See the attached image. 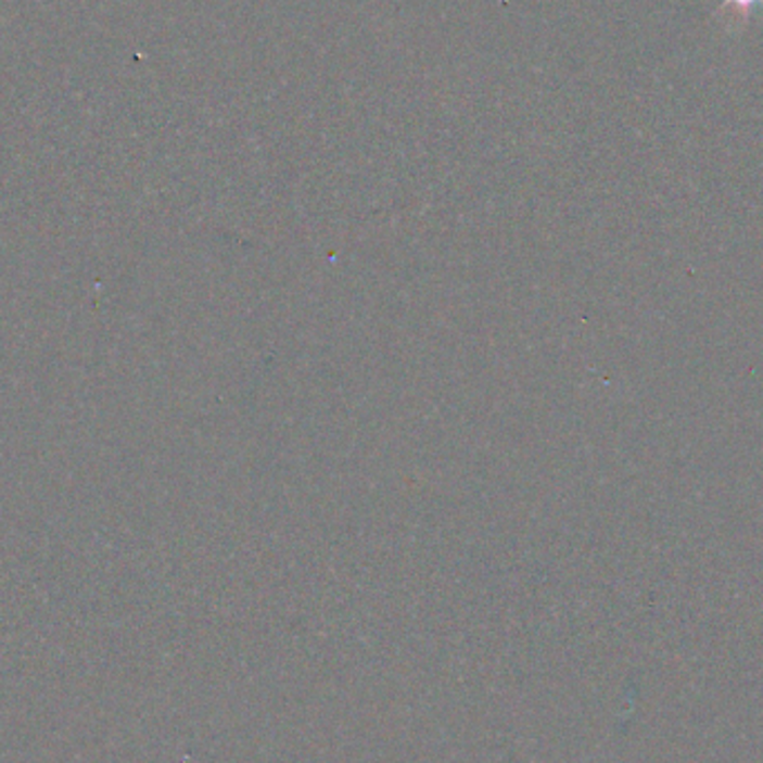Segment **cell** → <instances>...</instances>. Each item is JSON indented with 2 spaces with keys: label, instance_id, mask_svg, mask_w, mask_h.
I'll use <instances>...</instances> for the list:
<instances>
[{
  "label": "cell",
  "instance_id": "obj_1",
  "mask_svg": "<svg viewBox=\"0 0 763 763\" xmlns=\"http://www.w3.org/2000/svg\"><path fill=\"white\" fill-rule=\"evenodd\" d=\"M726 5H733L741 12H752L754 8H761L763 0H726Z\"/></svg>",
  "mask_w": 763,
  "mask_h": 763
}]
</instances>
